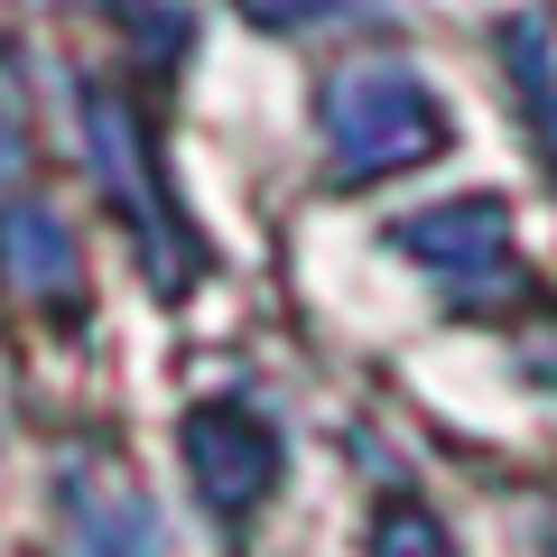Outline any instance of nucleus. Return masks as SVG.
<instances>
[{"label":"nucleus","mask_w":557,"mask_h":557,"mask_svg":"<svg viewBox=\"0 0 557 557\" xmlns=\"http://www.w3.org/2000/svg\"><path fill=\"white\" fill-rule=\"evenodd\" d=\"M325 139H335L344 177H391L446 139V112L409 65H362V75H335L325 94Z\"/></svg>","instance_id":"1"},{"label":"nucleus","mask_w":557,"mask_h":557,"mask_svg":"<svg viewBox=\"0 0 557 557\" xmlns=\"http://www.w3.org/2000/svg\"><path fill=\"white\" fill-rule=\"evenodd\" d=\"M409 260H428L437 278H483V270H511V223H502L493 196H456V205H428V214L399 223Z\"/></svg>","instance_id":"2"},{"label":"nucleus","mask_w":557,"mask_h":557,"mask_svg":"<svg viewBox=\"0 0 557 557\" xmlns=\"http://www.w3.org/2000/svg\"><path fill=\"white\" fill-rule=\"evenodd\" d=\"M186 456H196V483L214 511H242V502L270 483V428L251 409H196L186 418Z\"/></svg>","instance_id":"3"},{"label":"nucleus","mask_w":557,"mask_h":557,"mask_svg":"<svg viewBox=\"0 0 557 557\" xmlns=\"http://www.w3.org/2000/svg\"><path fill=\"white\" fill-rule=\"evenodd\" d=\"M0 251L20 270V288H47V298H75V251H65V223L57 214H0Z\"/></svg>","instance_id":"4"},{"label":"nucleus","mask_w":557,"mask_h":557,"mask_svg":"<svg viewBox=\"0 0 557 557\" xmlns=\"http://www.w3.org/2000/svg\"><path fill=\"white\" fill-rule=\"evenodd\" d=\"M317 10H344V0H251V20H270V28H298Z\"/></svg>","instance_id":"5"},{"label":"nucleus","mask_w":557,"mask_h":557,"mask_svg":"<svg viewBox=\"0 0 557 557\" xmlns=\"http://www.w3.org/2000/svg\"><path fill=\"white\" fill-rule=\"evenodd\" d=\"M391 557H446L437 539H428V520H391V539H381Z\"/></svg>","instance_id":"6"}]
</instances>
